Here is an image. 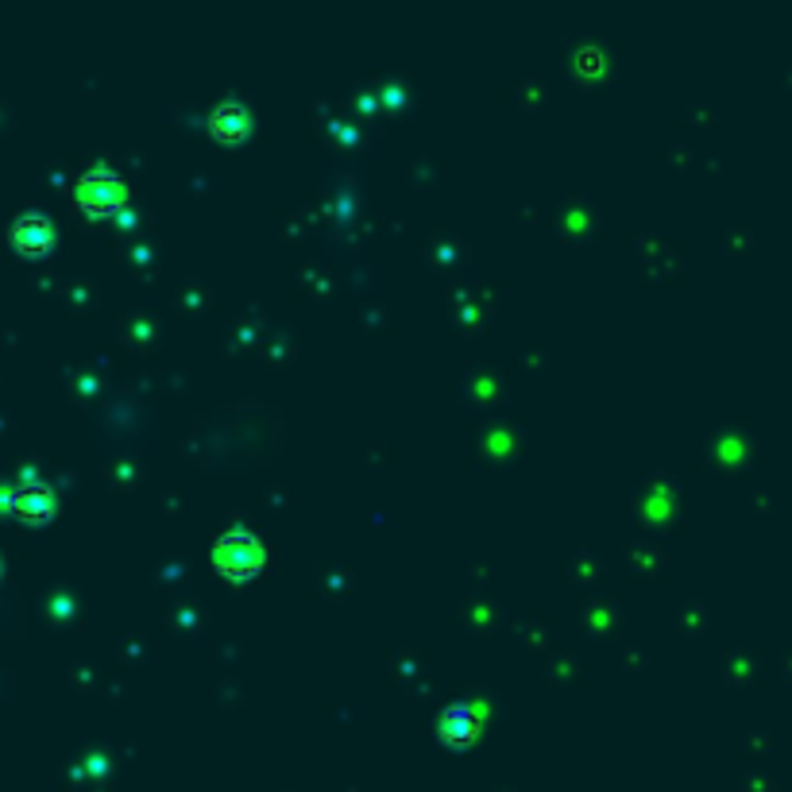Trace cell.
<instances>
[{
	"mask_svg": "<svg viewBox=\"0 0 792 792\" xmlns=\"http://www.w3.org/2000/svg\"><path fill=\"white\" fill-rule=\"evenodd\" d=\"M213 556H217V564H221L229 576H244V572H252L255 564L263 561V546L255 533L229 530L217 546H213Z\"/></svg>",
	"mask_w": 792,
	"mask_h": 792,
	"instance_id": "cell-1",
	"label": "cell"
},
{
	"mask_svg": "<svg viewBox=\"0 0 792 792\" xmlns=\"http://www.w3.org/2000/svg\"><path fill=\"white\" fill-rule=\"evenodd\" d=\"M78 202H82L85 209H93V213L116 209V205L124 202L120 174L108 171V167H93V171H85L82 179H78Z\"/></svg>",
	"mask_w": 792,
	"mask_h": 792,
	"instance_id": "cell-2",
	"label": "cell"
},
{
	"mask_svg": "<svg viewBox=\"0 0 792 792\" xmlns=\"http://www.w3.org/2000/svg\"><path fill=\"white\" fill-rule=\"evenodd\" d=\"M4 503H12L16 510H24V515H47L50 510V487L39 480H24L20 487L4 491Z\"/></svg>",
	"mask_w": 792,
	"mask_h": 792,
	"instance_id": "cell-3",
	"label": "cell"
},
{
	"mask_svg": "<svg viewBox=\"0 0 792 792\" xmlns=\"http://www.w3.org/2000/svg\"><path fill=\"white\" fill-rule=\"evenodd\" d=\"M12 240H16L24 252H43V248L50 244V221L43 213H24L16 221V229H12Z\"/></svg>",
	"mask_w": 792,
	"mask_h": 792,
	"instance_id": "cell-4",
	"label": "cell"
},
{
	"mask_svg": "<svg viewBox=\"0 0 792 792\" xmlns=\"http://www.w3.org/2000/svg\"><path fill=\"white\" fill-rule=\"evenodd\" d=\"M213 128L221 136H237V131L248 128V108L240 101H225V105L213 108Z\"/></svg>",
	"mask_w": 792,
	"mask_h": 792,
	"instance_id": "cell-5",
	"label": "cell"
},
{
	"mask_svg": "<svg viewBox=\"0 0 792 792\" xmlns=\"http://www.w3.org/2000/svg\"><path fill=\"white\" fill-rule=\"evenodd\" d=\"M441 727H445V735H449V738H468V735H472V727H475L472 708H468V703H452V708H445Z\"/></svg>",
	"mask_w": 792,
	"mask_h": 792,
	"instance_id": "cell-6",
	"label": "cell"
}]
</instances>
